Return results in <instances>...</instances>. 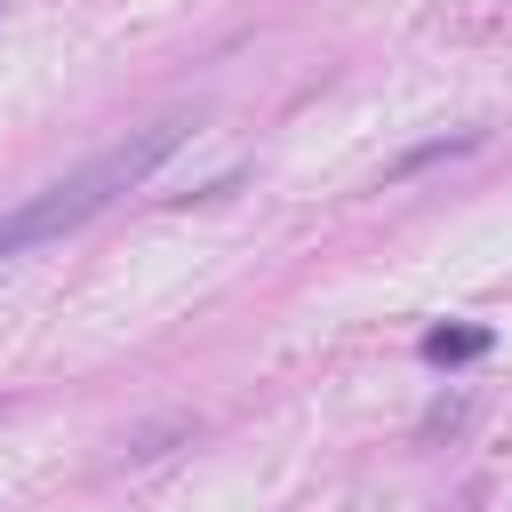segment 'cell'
<instances>
[{"label":"cell","instance_id":"cell-1","mask_svg":"<svg viewBox=\"0 0 512 512\" xmlns=\"http://www.w3.org/2000/svg\"><path fill=\"white\" fill-rule=\"evenodd\" d=\"M184 112H168V120H152V128H136V136H120L112 152H96L88 168H72V176H56V184H40L32 200H16L8 216H0V264L8 256H24V248H40V240H56V232H72V224H88L104 200H120L128 184H144L176 144H184Z\"/></svg>","mask_w":512,"mask_h":512},{"label":"cell","instance_id":"cell-2","mask_svg":"<svg viewBox=\"0 0 512 512\" xmlns=\"http://www.w3.org/2000/svg\"><path fill=\"white\" fill-rule=\"evenodd\" d=\"M488 344H496L488 328H432V336H424V360H440V368H464V360H480Z\"/></svg>","mask_w":512,"mask_h":512},{"label":"cell","instance_id":"cell-3","mask_svg":"<svg viewBox=\"0 0 512 512\" xmlns=\"http://www.w3.org/2000/svg\"><path fill=\"white\" fill-rule=\"evenodd\" d=\"M448 424H464V400H440V408L424 416V432H448Z\"/></svg>","mask_w":512,"mask_h":512}]
</instances>
